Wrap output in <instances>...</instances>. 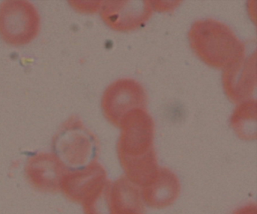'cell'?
I'll return each instance as SVG.
<instances>
[{"label":"cell","mask_w":257,"mask_h":214,"mask_svg":"<svg viewBox=\"0 0 257 214\" xmlns=\"http://www.w3.org/2000/svg\"><path fill=\"white\" fill-rule=\"evenodd\" d=\"M117 145L118 159L125 176L143 182L159 168L154 148L155 124L147 110H135L120 122Z\"/></svg>","instance_id":"cell-1"},{"label":"cell","mask_w":257,"mask_h":214,"mask_svg":"<svg viewBox=\"0 0 257 214\" xmlns=\"http://www.w3.org/2000/svg\"><path fill=\"white\" fill-rule=\"evenodd\" d=\"M189 38L195 54L213 67L226 69L246 55L244 44L229 27L215 20L195 21Z\"/></svg>","instance_id":"cell-2"},{"label":"cell","mask_w":257,"mask_h":214,"mask_svg":"<svg viewBox=\"0 0 257 214\" xmlns=\"http://www.w3.org/2000/svg\"><path fill=\"white\" fill-rule=\"evenodd\" d=\"M98 147L95 136L74 117L63 125L55 141L60 161L79 169L96 162Z\"/></svg>","instance_id":"cell-3"},{"label":"cell","mask_w":257,"mask_h":214,"mask_svg":"<svg viewBox=\"0 0 257 214\" xmlns=\"http://www.w3.org/2000/svg\"><path fill=\"white\" fill-rule=\"evenodd\" d=\"M40 27V15L32 3L15 0L0 5V36L10 45L30 43Z\"/></svg>","instance_id":"cell-4"},{"label":"cell","mask_w":257,"mask_h":214,"mask_svg":"<svg viewBox=\"0 0 257 214\" xmlns=\"http://www.w3.org/2000/svg\"><path fill=\"white\" fill-rule=\"evenodd\" d=\"M147 95L143 86L130 78L117 80L105 90L101 107L105 117L118 127L123 118L135 110H147Z\"/></svg>","instance_id":"cell-5"},{"label":"cell","mask_w":257,"mask_h":214,"mask_svg":"<svg viewBox=\"0 0 257 214\" xmlns=\"http://www.w3.org/2000/svg\"><path fill=\"white\" fill-rule=\"evenodd\" d=\"M100 16L113 30L129 31L144 25L153 13L150 1H105L100 3Z\"/></svg>","instance_id":"cell-6"},{"label":"cell","mask_w":257,"mask_h":214,"mask_svg":"<svg viewBox=\"0 0 257 214\" xmlns=\"http://www.w3.org/2000/svg\"><path fill=\"white\" fill-rule=\"evenodd\" d=\"M222 84L227 96L234 102L250 99L256 86L255 52L224 69Z\"/></svg>","instance_id":"cell-7"},{"label":"cell","mask_w":257,"mask_h":214,"mask_svg":"<svg viewBox=\"0 0 257 214\" xmlns=\"http://www.w3.org/2000/svg\"><path fill=\"white\" fill-rule=\"evenodd\" d=\"M144 204L162 209L174 203L180 191L177 176L169 169L159 167L155 177L141 188Z\"/></svg>","instance_id":"cell-8"},{"label":"cell","mask_w":257,"mask_h":214,"mask_svg":"<svg viewBox=\"0 0 257 214\" xmlns=\"http://www.w3.org/2000/svg\"><path fill=\"white\" fill-rule=\"evenodd\" d=\"M111 203L113 214L143 213L144 210L141 188L125 176L112 182Z\"/></svg>","instance_id":"cell-9"},{"label":"cell","mask_w":257,"mask_h":214,"mask_svg":"<svg viewBox=\"0 0 257 214\" xmlns=\"http://www.w3.org/2000/svg\"><path fill=\"white\" fill-rule=\"evenodd\" d=\"M231 125L237 135L243 140L256 137V101L248 99L240 102L231 118Z\"/></svg>","instance_id":"cell-10"},{"label":"cell","mask_w":257,"mask_h":214,"mask_svg":"<svg viewBox=\"0 0 257 214\" xmlns=\"http://www.w3.org/2000/svg\"><path fill=\"white\" fill-rule=\"evenodd\" d=\"M112 182L107 180L104 185L85 202L86 214H113L111 203Z\"/></svg>","instance_id":"cell-11"},{"label":"cell","mask_w":257,"mask_h":214,"mask_svg":"<svg viewBox=\"0 0 257 214\" xmlns=\"http://www.w3.org/2000/svg\"><path fill=\"white\" fill-rule=\"evenodd\" d=\"M232 214H257L256 205L254 204V203L246 205V206L239 208L237 210L234 211Z\"/></svg>","instance_id":"cell-12"},{"label":"cell","mask_w":257,"mask_h":214,"mask_svg":"<svg viewBox=\"0 0 257 214\" xmlns=\"http://www.w3.org/2000/svg\"><path fill=\"white\" fill-rule=\"evenodd\" d=\"M128 214H143V213H138V212H135V213H128Z\"/></svg>","instance_id":"cell-13"}]
</instances>
